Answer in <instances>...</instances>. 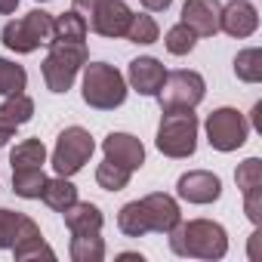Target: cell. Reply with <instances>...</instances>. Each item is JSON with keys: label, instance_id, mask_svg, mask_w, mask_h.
<instances>
[{"label": "cell", "instance_id": "1", "mask_svg": "<svg viewBox=\"0 0 262 262\" xmlns=\"http://www.w3.org/2000/svg\"><path fill=\"white\" fill-rule=\"evenodd\" d=\"M167 237H170V250L185 259L216 262L228 253V231L213 219H188V222L179 219L167 231Z\"/></svg>", "mask_w": 262, "mask_h": 262}, {"label": "cell", "instance_id": "2", "mask_svg": "<svg viewBox=\"0 0 262 262\" xmlns=\"http://www.w3.org/2000/svg\"><path fill=\"white\" fill-rule=\"evenodd\" d=\"M83 77H80V96L90 108L96 111H114L126 102V77L108 65V62H86L83 68Z\"/></svg>", "mask_w": 262, "mask_h": 262}, {"label": "cell", "instance_id": "3", "mask_svg": "<svg viewBox=\"0 0 262 262\" xmlns=\"http://www.w3.org/2000/svg\"><path fill=\"white\" fill-rule=\"evenodd\" d=\"M198 114L194 108H173V111H164L161 123H158V151L164 158H173V161H182V158H191L198 151Z\"/></svg>", "mask_w": 262, "mask_h": 262}, {"label": "cell", "instance_id": "4", "mask_svg": "<svg viewBox=\"0 0 262 262\" xmlns=\"http://www.w3.org/2000/svg\"><path fill=\"white\" fill-rule=\"evenodd\" d=\"M90 62V53H86V43H65V40H53L50 43V53L40 65V74H43V83L50 93H68L80 74V68Z\"/></svg>", "mask_w": 262, "mask_h": 262}, {"label": "cell", "instance_id": "5", "mask_svg": "<svg viewBox=\"0 0 262 262\" xmlns=\"http://www.w3.org/2000/svg\"><path fill=\"white\" fill-rule=\"evenodd\" d=\"M53 22H56V16H50L47 10H31L22 19L7 22L4 31H0V40H4L7 50H13L19 56H28V53H34L40 47H50Z\"/></svg>", "mask_w": 262, "mask_h": 262}, {"label": "cell", "instance_id": "6", "mask_svg": "<svg viewBox=\"0 0 262 262\" xmlns=\"http://www.w3.org/2000/svg\"><path fill=\"white\" fill-rule=\"evenodd\" d=\"M71 10L83 16L86 28L99 37L117 40L126 34L133 10H129L123 0H71Z\"/></svg>", "mask_w": 262, "mask_h": 262}, {"label": "cell", "instance_id": "7", "mask_svg": "<svg viewBox=\"0 0 262 262\" xmlns=\"http://www.w3.org/2000/svg\"><path fill=\"white\" fill-rule=\"evenodd\" d=\"M93 151H96V139L90 136V129H83V126H65L62 133H59V139H56L50 164H53L56 176H68L71 179L74 173H80L90 164Z\"/></svg>", "mask_w": 262, "mask_h": 262}, {"label": "cell", "instance_id": "8", "mask_svg": "<svg viewBox=\"0 0 262 262\" xmlns=\"http://www.w3.org/2000/svg\"><path fill=\"white\" fill-rule=\"evenodd\" d=\"M204 129H207V142H210V148L228 155V151L244 148V142H247V136H250V120H247L237 108L222 105V108H216V111L207 114Z\"/></svg>", "mask_w": 262, "mask_h": 262}, {"label": "cell", "instance_id": "9", "mask_svg": "<svg viewBox=\"0 0 262 262\" xmlns=\"http://www.w3.org/2000/svg\"><path fill=\"white\" fill-rule=\"evenodd\" d=\"M207 96V80L198 71L179 68V71H167L161 93L155 96L161 111H173V108H198Z\"/></svg>", "mask_w": 262, "mask_h": 262}, {"label": "cell", "instance_id": "10", "mask_svg": "<svg viewBox=\"0 0 262 262\" xmlns=\"http://www.w3.org/2000/svg\"><path fill=\"white\" fill-rule=\"evenodd\" d=\"M176 194L185 201V204H194V207H207V204H216L222 198V179L210 170H188L179 176L176 182Z\"/></svg>", "mask_w": 262, "mask_h": 262}, {"label": "cell", "instance_id": "11", "mask_svg": "<svg viewBox=\"0 0 262 262\" xmlns=\"http://www.w3.org/2000/svg\"><path fill=\"white\" fill-rule=\"evenodd\" d=\"M256 28H259V10L253 7V0H228V4H222L219 31L244 40V37H253Z\"/></svg>", "mask_w": 262, "mask_h": 262}, {"label": "cell", "instance_id": "12", "mask_svg": "<svg viewBox=\"0 0 262 262\" xmlns=\"http://www.w3.org/2000/svg\"><path fill=\"white\" fill-rule=\"evenodd\" d=\"M164 77H167V68L155 56H139V59L129 62V68H126V86L136 90L139 96H148V99H155L161 93Z\"/></svg>", "mask_w": 262, "mask_h": 262}, {"label": "cell", "instance_id": "13", "mask_svg": "<svg viewBox=\"0 0 262 262\" xmlns=\"http://www.w3.org/2000/svg\"><path fill=\"white\" fill-rule=\"evenodd\" d=\"M102 151H105L108 161H114V164H120L126 170H133V173L142 170V164H145V145L133 133H108L102 139Z\"/></svg>", "mask_w": 262, "mask_h": 262}, {"label": "cell", "instance_id": "14", "mask_svg": "<svg viewBox=\"0 0 262 262\" xmlns=\"http://www.w3.org/2000/svg\"><path fill=\"white\" fill-rule=\"evenodd\" d=\"M142 207H145V216H148V228L155 234H167L179 219H182V210H179V201L167 191H151L145 198H139Z\"/></svg>", "mask_w": 262, "mask_h": 262}, {"label": "cell", "instance_id": "15", "mask_svg": "<svg viewBox=\"0 0 262 262\" xmlns=\"http://www.w3.org/2000/svg\"><path fill=\"white\" fill-rule=\"evenodd\" d=\"M219 13H222L219 0H185L179 22H185L198 37H216L219 34Z\"/></svg>", "mask_w": 262, "mask_h": 262}, {"label": "cell", "instance_id": "16", "mask_svg": "<svg viewBox=\"0 0 262 262\" xmlns=\"http://www.w3.org/2000/svg\"><path fill=\"white\" fill-rule=\"evenodd\" d=\"M13 250V256L19 259V262H28V259H56V253H53V247L43 241V234H40V225L31 219V216H22V225H19V234H16V244L10 247Z\"/></svg>", "mask_w": 262, "mask_h": 262}, {"label": "cell", "instance_id": "17", "mask_svg": "<svg viewBox=\"0 0 262 262\" xmlns=\"http://www.w3.org/2000/svg\"><path fill=\"white\" fill-rule=\"evenodd\" d=\"M65 228L71 234H102V225H105V216L96 204L90 201H74L65 213Z\"/></svg>", "mask_w": 262, "mask_h": 262}, {"label": "cell", "instance_id": "18", "mask_svg": "<svg viewBox=\"0 0 262 262\" xmlns=\"http://www.w3.org/2000/svg\"><path fill=\"white\" fill-rule=\"evenodd\" d=\"M40 201L50 207V210H56V213H65L74 201H77V185L68 179V176H47V182H43V191H40Z\"/></svg>", "mask_w": 262, "mask_h": 262}, {"label": "cell", "instance_id": "19", "mask_svg": "<svg viewBox=\"0 0 262 262\" xmlns=\"http://www.w3.org/2000/svg\"><path fill=\"white\" fill-rule=\"evenodd\" d=\"M117 228H120L126 237H145V234H151L142 201H129V204L120 207V213H117Z\"/></svg>", "mask_w": 262, "mask_h": 262}, {"label": "cell", "instance_id": "20", "mask_svg": "<svg viewBox=\"0 0 262 262\" xmlns=\"http://www.w3.org/2000/svg\"><path fill=\"white\" fill-rule=\"evenodd\" d=\"M86 34H90V28H86L83 16H80V13H74V10H68V13H62V16H56V22H53V40H65V43H86ZM53 40H50V43H53Z\"/></svg>", "mask_w": 262, "mask_h": 262}, {"label": "cell", "instance_id": "21", "mask_svg": "<svg viewBox=\"0 0 262 262\" xmlns=\"http://www.w3.org/2000/svg\"><path fill=\"white\" fill-rule=\"evenodd\" d=\"M129 43H136V47H151L161 40V25L151 13H133V19H129V28L123 34Z\"/></svg>", "mask_w": 262, "mask_h": 262}, {"label": "cell", "instance_id": "22", "mask_svg": "<svg viewBox=\"0 0 262 262\" xmlns=\"http://www.w3.org/2000/svg\"><path fill=\"white\" fill-rule=\"evenodd\" d=\"M43 164H47V145L40 139H22L10 151L13 170H31V167H43Z\"/></svg>", "mask_w": 262, "mask_h": 262}, {"label": "cell", "instance_id": "23", "mask_svg": "<svg viewBox=\"0 0 262 262\" xmlns=\"http://www.w3.org/2000/svg\"><path fill=\"white\" fill-rule=\"evenodd\" d=\"M47 173L43 167H31V170H13V194L25 198V201H40Z\"/></svg>", "mask_w": 262, "mask_h": 262}, {"label": "cell", "instance_id": "24", "mask_svg": "<svg viewBox=\"0 0 262 262\" xmlns=\"http://www.w3.org/2000/svg\"><path fill=\"white\" fill-rule=\"evenodd\" d=\"M68 256L74 262H102L105 259V241L99 234H71Z\"/></svg>", "mask_w": 262, "mask_h": 262}, {"label": "cell", "instance_id": "25", "mask_svg": "<svg viewBox=\"0 0 262 262\" xmlns=\"http://www.w3.org/2000/svg\"><path fill=\"white\" fill-rule=\"evenodd\" d=\"M0 117H7L10 123L22 126L34 117V99L22 90V93H13V96H4V102H0Z\"/></svg>", "mask_w": 262, "mask_h": 262}, {"label": "cell", "instance_id": "26", "mask_svg": "<svg viewBox=\"0 0 262 262\" xmlns=\"http://www.w3.org/2000/svg\"><path fill=\"white\" fill-rule=\"evenodd\" d=\"M234 77L241 83H259L262 80V50L247 47L234 56Z\"/></svg>", "mask_w": 262, "mask_h": 262}, {"label": "cell", "instance_id": "27", "mask_svg": "<svg viewBox=\"0 0 262 262\" xmlns=\"http://www.w3.org/2000/svg\"><path fill=\"white\" fill-rule=\"evenodd\" d=\"M129 176H133V170H126V167H120L108 158L96 167V185L102 191H123L129 185Z\"/></svg>", "mask_w": 262, "mask_h": 262}, {"label": "cell", "instance_id": "28", "mask_svg": "<svg viewBox=\"0 0 262 262\" xmlns=\"http://www.w3.org/2000/svg\"><path fill=\"white\" fill-rule=\"evenodd\" d=\"M198 34L185 25V22H176L173 28H167V34H164V47H167V53L170 56H188L194 47H198Z\"/></svg>", "mask_w": 262, "mask_h": 262}, {"label": "cell", "instance_id": "29", "mask_svg": "<svg viewBox=\"0 0 262 262\" xmlns=\"http://www.w3.org/2000/svg\"><path fill=\"white\" fill-rule=\"evenodd\" d=\"M25 86H28V71H25L19 62L0 56V96L22 93Z\"/></svg>", "mask_w": 262, "mask_h": 262}, {"label": "cell", "instance_id": "30", "mask_svg": "<svg viewBox=\"0 0 262 262\" xmlns=\"http://www.w3.org/2000/svg\"><path fill=\"white\" fill-rule=\"evenodd\" d=\"M234 182H237L241 194L262 188V161H259V158H247V161L234 170Z\"/></svg>", "mask_w": 262, "mask_h": 262}, {"label": "cell", "instance_id": "31", "mask_svg": "<svg viewBox=\"0 0 262 262\" xmlns=\"http://www.w3.org/2000/svg\"><path fill=\"white\" fill-rule=\"evenodd\" d=\"M22 216H25V213H16V210H10V207H0V250H10V247L16 244Z\"/></svg>", "mask_w": 262, "mask_h": 262}, {"label": "cell", "instance_id": "32", "mask_svg": "<svg viewBox=\"0 0 262 262\" xmlns=\"http://www.w3.org/2000/svg\"><path fill=\"white\" fill-rule=\"evenodd\" d=\"M244 213L253 225H262V188L244 194Z\"/></svg>", "mask_w": 262, "mask_h": 262}, {"label": "cell", "instance_id": "33", "mask_svg": "<svg viewBox=\"0 0 262 262\" xmlns=\"http://www.w3.org/2000/svg\"><path fill=\"white\" fill-rule=\"evenodd\" d=\"M139 4L145 7V13H167L173 7V0H139Z\"/></svg>", "mask_w": 262, "mask_h": 262}, {"label": "cell", "instance_id": "34", "mask_svg": "<svg viewBox=\"0 0 262 262\" xmlns=\"http://www.w3.org/2000/svg\"><path fill=\"white\" fill-rule=\"evenodd\" d=\"M13 136H16V123H10L7 117H0V148H4Z\"/></svg>", "mask_w": 262, "mask_h": 262}, {"label": "cell", "instance_id": "35", "mask_svg": "<svg viewBox=\"0 0 262 262\" xmlns=\"http://www.w3.org/2000/svg\"><path fill=\"white\" fill-rule=\"evenodd\" d=\"M19 10V0H0V16H13Z\"/></svg>", "mask_w": 262, "mask_h": 262}, {"label": "cell", "instance_id": "36", "mask_svg": "<svg viewBox=\"0 0 262 262\" xmlns=\"http://www.w3.org/2000/svg\"><path fill=\"white\" fill-rule=\"evenodd\" d=\"M253 129H259V133H262V102L253 105Z\"/></svg>", "mask_w": 262, "mask_h": 262}, {"label": "cell", "instance_id": "37", "mask_svg": "<svg viewBox=\"0 0 262 262\" xmlns=\"http://www.w3.org/2000/svg\"><path fill=\"white\" fill-rule=\"evenodd\" d=\"M37 4H50V0H37Z\"/></svg>", "mask_w": 262, "mask_h": 262}]
</instances>
